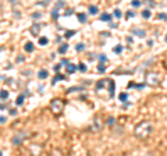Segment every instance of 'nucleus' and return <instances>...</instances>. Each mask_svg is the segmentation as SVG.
<instances>
[{
	"label": "nucleus",
	"instance_id": "nucleus-1",
	"mask_svg": "<svg viewBox=\"0 0 167 156\" xmlns=\"http://www.w3.org/2000/svg\"><path fill=\"white\" fill-rule=\"evenodd\" d=\"M151 131H152L151 124H149L148 121H142V123L138 124L137 128H135V135L139 137V138H146V137L151 134Z\"/></svg>",
	"mask_w": 167,
	"mask_h": 156
},
{
	"label": "nucleus",
	"instance_id": "nucleus-2",
	"mask_svg": "<svg viewBox=\"0 0 167 156\" xmlns=\"http://www.w3.org/2000/svg\"><path fill=\"white\" fill-rule=\"evenodd\" d=\"M63 107H64V103L61 102L60 99H53V100L50 102V109L53 110V113H56V114L61 113Z\"/></svg>",
	"mask_w": 167,
	"mask_h": 156
},
{
	"label": "nucleus",
	"instance_id": "nucleus-3",
	"mask_svg": "<svg viewBox=\"0 0 167 156\" xmlns=\"http://www.w3.org/2000/svg\"><path fill=\"white\" fill-rule=\"evenodd\" d=\"M24 137H25L24 134H21V132H18L17 135H14V137H13V140H11V142H13L14 145H20V144L22 142V140H24Z\"/></svg>",
	"mask_w": 167,
	"mask_h": 156
},
{
	"label": "nucleus",
	"instance_id": "nucleus-4",
	"mask_svg": "<svg viewBox=\"0 0 167 156\" xmlns=\"http://www.w3.org/2000/svg\"><path fill=\"white\" fill-rule=\"evenodd\" d=\"M65 67H67V73L68 74H73V73H75L77 70H78V67H77L75 64H71V63H68Z\"/></svg>",
	"mask_w": 167,
	"mask_h": 156
},
{
	"label": "nucleus",
	"instance_id": "nucleus-5",
	"mask_svg": "<svg viewBox=\"0 0 167 156\" xmlns=\"http://www.w3.org/2000/svg\"><path fill=\"white\" fill-rule=\"evenodd\" d=\"M39 31H41V25H39V24H33L32 28H31V33H32V35H38Z\"/></svg>",
	"mask_w": 167,
	"mask_h": 156
},
{
	"label": "nucleus",
	"instance_id": "nucleus-6",
	"mask_svg": "<svg viewBox=\"0 0 167 156\" xmlns=\"http://www.w3.org/2000/svg\"><path fill=\"white\" fill-rule=\"evenodd\" d=\"M100 21H105V22H110V21H111V16L105 13V14H102V16H100Z\"/></svg>",
	"mask_w": 167,
	"mask_h": 156
},
{
	"label": "nucleus",
	"instance_id": "nucleus-7",
	"mask_svg": "<svg viewBox=\"0 0 167 156\" xmlns=\"http://www.w3.org/2000/svg\"><path fill=\"white\" fill-rule=\"evenodd\" d=\"M24 99H25V96H24V95H20V96L17 98V100H15V105H17V106H21V105L24 103Z\"/></svg>",
	"mask_w": 167,
	"mask_h": 156
},
{
	"label": "nucleus",
	"instance_id": "nucleus-8",
	"mask_svg": "<svg viewBox=\"0 0 167 156\" xmlns=\"http://www.w3.org/2000/svg\"><path fill=\"white\" fill-rule=\"evenodd\" d=\"M132 33L134 35H137V36H141V38H143L146 33H145V31H142V29H134L132 31Z\"/></svg>",
	"mask_w": 167,
	"mask_h": 156
},
{
	"label": "nucleus",
	"instance_id": "nucleus-9",
	"mask_svg": "<svg viewBox=\"0 0 167 156\" xmlns=\"http://www.w3.org/2000/svg\"><path fill=\"white\" fill-rule=\"evenodd\" d=\"M38 77L41 78V79H45V78L47 77V71H46V70H41V71L38 73Z\"/></svg>",
	"mask_w": 167,
	"mask_h": 156
},
{
	"label": "nucleus",
	"instance_id": "nucleus-10",
	"mask_svg": "<svg viewBox=\"0 0 167 156\" xmlns=\"http://www.w3.org/2000/svg\"><path fill=\"white\" fill-rule=\"evenodd\" d=\"M7 98H8V92H7V91H4V89L0 91V99H1V100H6Z\"/></svg>",
	"mask_w": 167,
	"mask_h": 156
},
{
	"label": "nucleus",
	"instance_id": "nucleus-11",
	"mask_svg": "<svg viewBox=\"0 0 167 156\" xmlns=\"http://www.w3.org/2000/svg\"><path fill=\"white\" fill-rule=\"evenodd\" d=\"M77 17H78V21H79V22H82V24H84V22H86V16H85V14L79 13Z\"/></svg>",
	"mask_w": 167,
	"mask_h": 156
},
{
	"label": "nucleus",
	"instance_id": "nucleus-12",
	"mask_svg": "<svg viewBox=\"0 0 167 156\" xmlns=\"http://www.w3.org/2000/svg\"><path fill=\"white\" fill-rule=\"evenodd\" d=\"M67 49H68V45H67V43H64V45H61V46L59 47V52H60L61 54H64V53L67 52Z\"/></svg>",
	"mask_w": 167,
	"mask_h": 156
},
{
	"label": "nucleus",
	"instance_id": "nucleus-13",
	"mask_svg": "<svg viewBox=\"0 0 167 156\" xmlns=\"http://www.w3.org/2000/svg\"><path fill=\"white\" fill-rule=\"evenodd\" d=\"M141 14H142V17H143V18H149V17H151V10H149V8H146V10H143Z\"/></svg>",
	"mask_w": 167,
	"mask_h": 156
},
{
	"label": "nucleus",
	"instance_id": "nucleus-14",
	"mask_svg": "<svg viewBox=\"0 0 167 156\" xmlns=\"http://www.w3.org/2000/svg\"><path fill=\"white\" fill-rule=\"evenodd\" d=\"M25 50H27V52H33V45H32V42H28V43H27V45H25Z\"/></svg>",
	"mask_w": 167,
	"mask_h": 156
},
{
	"label": "nucleus",
	"instance_id": "nucleus-15",
	"mask_svg": "<svg viewBox=\"0 0 167 156\" xmlns=\"http://www.w3.org/2000/svg\"><path fill=\"white\" fill-rule=\"evenodd\" d=\"M109 84H110V88H109V89H110V96H113V95H114V82L110 79Z\"/></svg>",
	"mask_w": 167,
	"mask_h": 156
},
{
	"label": "nucleus",
	"instance_id": "nucleus-16",
	"mask_svg": "<svg viewBox=\"0 0 167 156\" xmlns=\"http://www.w3.org/2000/svg\"><path fill=\"white\" fill-rule=\"evenodd\" d=\"M60 79H65V77H64L63 74H57V75H56V78L53 79V84H56V82H57V81H60Z\"/></svg>",
	"mask_w": 167,
	"mask_h": 156
},
{
	"label": "nucleus",
	"instance_id": "nucleus-17",
	"mask_svg": "<svg viewBox=\"0 0 167 156\" xmlns=\"http://www.w3.org/2000/svg\"><path fill=\"white\" fill-rule=\"evenodd\" d=\"M105 82H106L105 79H102V81H99V82L96 84V89H98V91H99V89H102V88H103V85H105Z\"/></svg>",
	"mask_w": 167,
	"mask_h": 156
},
{
	"label": "nucleus",
	"instance_id": "nucleus-18",
	"mask_svg": "<svg viewBox=\"0 0 167 156\" xmlns=\"http://www.w3.org/2000/svg\"><path fill=\"white\" fill-rule=\"evenodd\" d=\"M89 14H98V7L96 6H91L89 7Z\"/></svg>",
	"mask_w": 167,
	"mask_h": 156
},
{
	"label": "nucleus",
	"instance_id": "nucleus-19",
	"mask_svg": "<svg viewBox=\"0 0 167 156\" xmlns=\"http://www.w3.org/2000/svg\"><path fill=\"white\" fill-rule=\"evenodd\" d=\"M113 52H114V53H117V54H120V53H121V52H122V46H121V45H118V46H116V47H114V49H113Z\"/></svg>",
	"mask_w": 167,
	"mask_h": 156
},
{
	"label": "nucleus",
	"instance_id": "nucleus-20",
	"mask_svg": "<svg viewBox=\"0 0 167 156\" xmlns=\"http://www.w3.org/2000/svg\"><path fill=\"white\" fill-rule=\"evenodd\" d=\"M118 98H120V100H121V102H125V100L128 99V95L125 94V92H122V94H120V96H118Z\"/></svg>",
	"mask_w": 167,
	"mask_h": 156
},
{
	"label": "nucleus",
	"instance_id": "nucleus-21",
	"mask_svg": "<svg viewBox=\"0 0 167 156\" xmlns=\"http://www.w3.org/2000/svg\"><path fill=\"white\" fill-rule=\"evenodd\" d=\"M46 43H47V38H45V36H42V38H39V45H42V46H45Z\"/></svg>",
	"mask_w": 167,
	"mask_h": 156
},
{
	"label": "nucleus",
	"instance_id": "nucleus-22",
	"mask_svg": "<svg viewBox=\"0 0 167 156\" xmlns=\"http://www.w3.org/2000/svg\"><path fill=\"white\" fill-rule=\"evenodd\" d=\"M78 68H79V70H81V71H82V73H85V71H86V70H88V67H86V64H84V63H81V64H79V67H78Z\"/></svg>",
	"mask_w": 167,
	"mask_h": 156
},
{
	"label": "nucleus",
	"instance_id": "nucleus-23",
	"mask_svg": "<svg viewBox=\"0 0 167 156\" xmlns=\"http://www.w3.org/2000/svg\"><path fill=\"white\" fill-rule=\"evenodd\" d=\"M52 17H53V18H57V17H59V8H53V11H52Z\"/></svg>",
	"mask_w": 167,
	"mask_h": 156
},
{
	"label": "nucleus",
	"instance_id": "nucleus-24",
	"mask_svg": "<svg viewBox=\"0 0 167 156\" xmlns=\"http://www.w3.org/2000/svg\"><path fill=\"white\" fill-rule=\"evenodd\" d=\"M131 4H132L134 7H139L142 3H141V0H132V1H131Z\"/></svg>",
	"mask_w": 167,
	"mask_h": 156
},
{
	"label": "nucleus",
	"instance_id": "nucleus-25",
	"mask_svg": "<svg viewBox=\"0 0 167 156\" xmlns=\"http://www.w3.org/2000/svg\"><path fill=\"white\" fill-rule=\"evenodd\" d=\"M84 88H81V86H74V88H71V89H68V92H75V91H82Z\"/></svg>",
	"mask_w": 167,
	"mask_h": 156
},
{
	"label": "nucleus",
	"instance_id": "nucleus-26",
	"mask_svg": "<svg viewBox=\"0 0 167 156\" xmlns=\"http://www.w3.org/2000/svg\"><path fill=\"white\" fill-rule=\"evenodd\" d=\"M98 70H99L100 73H103V71L106 70V67H105V64H103V63H100V64H99V67H98Z\"/></svg>",
	"mask_w": 167,
	"mask_h": 156
},
{
	"label": "nucleus",
	"instance_id": "nucleus-27",
	"mask_svg": "<svg viewBox=\"0 0 167 156\" xmlns=\"http://www.w3.org/2000/svg\"><path fill=\"white\" fill-rule=\"evenodd\" d=\"M74 35H75V31H67L65 38H71V36H74Z\"/></svg>",
	"mask_w": 167,
	"mask_h": 156
},
{
	"label": "nucleus",
	"instance_id": "nucleus-28",
	"mask_svg": "<svg viewBox=\"0 0 167 156\" xmlns=\"http://www.w3.org/2000/svg\"><path fill=\"white\" fill-rule=\"evenodd\" d=\"M159 18H160V20H163V21H167V14H164V13H160V14H159Z\"/></svg>",
	"mask_w": 167,
	"mask_h": 156
},
{
	"label": "nucleus",
	"instance_id": "nucleus-29",
	"mask_svg": "<svg viewBox=\"0 0 167 156\" xmlns=\"http://www.w3.org/2000/svg\"><path fill=\"white\" fill-rule=\"evenodd\" d=\"M114 17H117V18H121V11L117 8V10H114Z\"/></svg>",
	"mask_w": 167,
	"mask_h": 156
},
{
	"label": "nucleus",
	"instance_id": "nucleus-30",
	"mask_svg": "<svg viewBox=\"0 0 167 156\" xmlns=\"http://www.w3.org/2000/svg\"><path fill=\"white\" fill-rule=\"evenodd\" d=\"M75 49H77V50H78V52H79V50H84V49H85V45H82V43H79V45H77V46H75Z\"/></svg>",
	"mask_w": 167,
	"mask_h": 156
},
{
	"label": "nucleus",
	"instance_id": "nucleus-31",
	"mask_svg": "<svg viewBox=\"0 0 167 156\" xmlns=\"http://www.w3.org/2000/svg\"><path fill=\"white\" fill-rule=\"evenodd\" d=\"M99 60H100L102 63H105V62H107V57L105 56V54H100V56H99Z\"/></svg>",
	"mask_w": 167,
	"mask_h": 156
},
{
	"label": "nucleus",
	"instance_id": "nucleus-32",
	"mask_svg": "<svg viewBox=\"0 0 167 156\" xmlns=\"http://www.w3.org/2000/svg\"><path fill=\"white\" fill-rule=\"evenodd\" d=\"M135 16V13L134 11H127V18H131V17Z\"/></svg>",
	"mask_w": 167,
	"mask_h": 156
},
{
	"label": "nucleus",
	"instance_id": "nucleus-33",
	"mask_svg": "<svg viewBox=\"0 0 167 156\" xmlns=\"http://www.w3.org/2000/svg\"><path fill=\"white\" fill-rule=\"evenodd\" d=\"M41 16H42L41 13H33V14H32V17H33V18H41Z\"/></svg>",
	"mask_w": 167,
	"mask_h": 156
},
{
	"label": "nucleus",
	"instance_id": "nucleus-34",
	"mask_svg": "<svg viewBox=\"0 0 167 156\" xmlns=\"http://www.w3.org/2000/svg\"><path fill=\"white\" fill-rule=\"evenodd\" d=\"M107 124H109V125L114 124V119H113V117H110V119H109V121H107Z\"/></svg>",
	"mask_w": 167,
	"mask_h": 156
},
{
	"label": "nucleus",
	"instance_id": "nucleus-35",
	"mask_svg": "<svg viewBox=\"0 0 167 156\" xmlns=\"http://www.w3.org/2000/svg\"><path fill=\"white\" fill-rule=\"evenodd\" d=\"M10 114H11V116H15V114H17V110H15V109H10Z\"/></svg>",
	"mask_w": 167,
	"mask_h": 156
},
{
	"label": "nucleus",
	"instance_id": "nucleus-36",
	"mask_svg": "<svg viewBox=\"0 0 167 156\" xmlns=\"http://www.w3.org/2000/svg\"><path fill=\"white\" fill-rule=\"evenodd\" d=\"M57 7H64V1H57Z\"/></svg>",
	"mask_w": 167,
	"mask_h": 156
},
{
	"label": "nucleus",
	"instance_id": "nucleus-37",
	"mask_svg": "<svg viewBox=\"0 0 167 156\" xmlns=\"http://www.w3.org/2000/svg\"><path fill=\"white\" fill-rule=\"evenodd\" d=\"M74 13V10H68V11H65V16H71Z\"/></svg>",
	"mask_w": 167,
	"mask_h": 156
},
{
	"label": "nucleus",
	"instance_id": "nucleus-38",
	"mask_svg": "<svg viewBox=\"0 0 167 156\" xmlns=\"http://www.w3.org/2000/svg\"><path fill=\"white\" fill-rule=\"evenodd\" d=\"M143 86H145V84H138V85H137V88H138V89H142Z\"/></svg>",
	"mask_w": 167,
	"mask_h": 156
},
{
	"label": "nucleus",
	"instance_id": "nucleus-39",
	"mask_svg": "<svg viewBox=\"0 0 167 156\" xmlns=\"http://www.w3.org/2000/svg\"><path fill=\"white\" fill-rule=\"evenodd\" d=\"M4 121H6V117H3V116H0V123H1V124H3V123H4Z\"/></svg>",
	"mask_w": 167,
	"mask_h": 156
},
{
	"label": "nucleus",
	"instance_id": "nucleus-40",
	"mask_svg": "<svg viewBox=\"0 0 167 156\" xmlns=\"http://www.w3.org/2000/svg\"><path fill=\"white\" fill-rule=\"evenodd\" d=\"M60 64H68V60H61Z\"/></svg>",
	"mask_w": 167,
	"mask_h": 156
},
{
	"label": "nucleus",
	"instance_id": "nucleus-41",
	"mask_svg": "<svg viewBox=\"0 0 167 156\" xmlns=\"http://www.w3.org/2000/svg\"><path fill=\"white\" fill-rule=\"evenodd\" d=\"M148 46H153V41H148Z\"/></svg>",
	"mask_w": 167,
	"mask_h": 156
},
{
	"label": "nucleus",
	"instance_id": "nucleus-42",
	"mask_svg": "<svg viewBox=\"0 0 167 156\" xmlns=\"http://www.w3.org/2000/svg\"><path fill=\"white\" fill-rule=\"evenodd\" d=\"M22 60H24V57H22V56H20V57L17 59V62H22Z\"/></svg>",
	"mask_w": 167,
	"mask_h": 156
},
{
	"label": "nucleus",
	"instance_id": "nucleus-43",
	"mask_svg": "<svg viewBox=\"0 0 167 156\" xmlns=\"http://www.w3.org/2000/svg\"><path fill=\"white\" fill-rule=\"evenodd\" d=\"M54 70H56V71H59V70H60V64H57V66L54 67Z\"/></svg>",
	"mask_w": 167,
	"mask_h": 156
},
{
	"label": "nucleus",
	"instance_id": "nucleus-44",
	"mask_svg": "<svg viewBox=\"0 0 167 156\" xmlns=\"http://www.w3.org/2000/svg\"><path fill=\"white\" fill-rule=\"evenodd\" d=\"M166 42H167V35H166Z\"/></svg>",
	"mask_w": 167,
	"mask_h": 156
}]
</instances>
